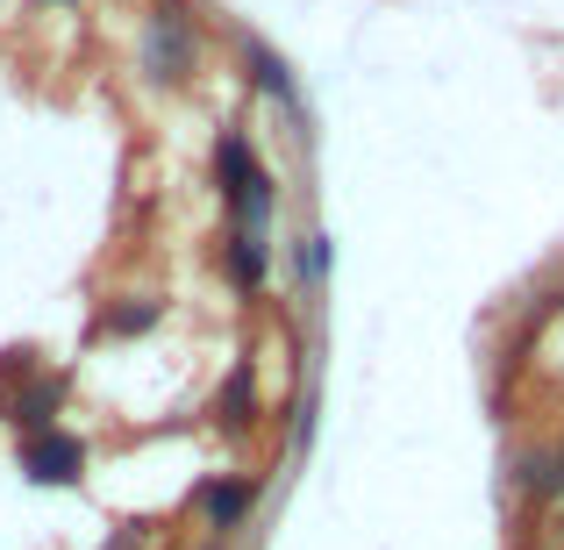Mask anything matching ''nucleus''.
<instances>
[{
    "mask_svg": "<svg viewBox=\"0 0 564 550\" xmlns=\"http://www.w3.org/2000/svg\"><path fill=\"white\" fill-rule=\"evenodd\" d=\"M215 201H221V222H229V229L272 236L279 180L264 172V158L250 151V129L243 122H221V137H215Z\"/></svg>",
    "mask_w": 564,
    "mask_h": 550,
    "instance_id": "nucleus-1",
    "label": "nucleus"
},
{
    "mask_svg": "<svg viewBox=\"0 0 564 550\" xmlns=\"http://www.w3.org/2000/svg\"><path fill=\"white\" fill-rule=\"evenodd\" d=\"M143 72L172 79V86H186L200 72V22H193L180 0H158L151 29H143Z\"/></svg>",
    "mask_w": 564,
    "mask_h": 550,
    "instance_id": "nucleus-2",
    "label": "nucleus"
},
{
    "mask_svg": "<svg viewBox=\"0 0 564 550\" xmlns=\"http://www.w3.org/2000/svg\"><path fill=\"white\" fill-rule=\"evenodd\" d=\"M22 472L36 486H79L86 479V443L72 436L65 422L43 429V436H22Z\"/></svg>",
    "mask_w": 564,
    "mask_h": 550,
    "instance_id": "nucleus-3",
    "label": "nucleus"
},
{
    "mask_svg": "<svg viewBox=\"0 0 564 550\" xmlns=\"http://www.w3.org/2000/svg\"><path fill=\"white\" fill-rule=\"evenodd\" d=\"M215 265L229 272V287L243 293V301H258V293L272 287V236H258V229H229V222H221Z\"/></svg>",
    "mask_w": 564,
    "mask_h": 550,
    "instance_id": "nucleus-4",
    "label": "nucleus"
},
{
    "mask_svg": "<svg viewBox=\"0 0 564 550\" xmlns=\"http://www.w3.org/2000/svg\"><path fill=\"white\" fill-rule=\"evenodd\" d=\"M0 414L14 422V436H43V429H57V414H65V379H57V371L22 379L14 393H0Z\"/></svg>",
    "mask_w": 564,
    "mask_h": 550,
    "instance_id": "nucleus-5",
    "label": "nucleus"
},
{
    "mask_svg": "<svg viewBox=\"0 0 564 550\" xmlns=\"http://www.w3.org/2000/svg\"><path fill=\"white\" fill-rule=\"evenodd\" d=\"M258 494H264L258 479H207L200 494H193V508H200V522L215 529V537H229V529H243V522H250Z\"/></svg>",
    "mask_w": 564,
    "mask_h": 550,
    "instance_id": "nucleus-6",
    "label": "nucleus"
},
{
    "mask_svg": "<svg viewBox=\"0 0 564 550\" xmlns=\"http://www.w3.org/2000/svg\"><path fill=\"white\" fill-rule=\"evenodd\" d=\"M158 322H165V301H151V293H129V301H108V308H100V336H115V344L151 336Z\"/></svg>",
    "mask_w": 564,
    "mask_h": 550,
    "instance_id": "nucleus-7",
    "label": "nucleus"
},
{
    "mask_svg": "<svg viewBox=\"0 0 564 550\" xmlns=\"http://www.w3.org/2000/svg\"><path fill=\"white\" fill-rule=\"evenodd\" d=\"M215 414L229 429H250V422H258V371H250V358L229 365V379H221V393H215Z\"/></svg>",
    "mask_w": 564,
    "mask_h": 550,
    "instance_id": "nucleus-8",
    "label": "nucleus"
},
{
    "mask_svg": "<svg viewBox=\"0 0 564 550\" xmlns=\"http://www.w3.org/2000/svg\"><path fill=\"white\" fill-rule=\"evenodd\" d=\"M514 486H522V494H536V500H557V494H564V479H557V457H551V451L522 457V465H514Z\"/></svg>",
    "mask_w": 564,
    "mask_h": 550,
    "instance_id": "nucleus-9",
    "label": "nucleus"
},
{
    "mask_svg": "<svg viewBox=\"0 0 564 550\" xmlns=\"http://www.w3.org/2000/svg\"><path fill=\"white\" fill-rule=\"evenodd\" d=\"M36 344H14V351H0V393H14L22 379H36Z\"/></svg>",
    "mask_w": 564,
    "mask_h": 550,
    "instance_id": "nucleus-10",
    "label": "nucleus"
},
{
    "mask_svg": "<svg viewBox=\"0 0 564 550\" xmlns=\"http://www.w3.org/2000/svg\"><path fill=\"white\" fill-rule=\"evenodd\" d=\"M250 79H258L272 100H293V79H286V65H279L272 51H250Z\"/></svg>",
    "mask_w": 564,
    "mask_h": 550,
    "instance_id": "nucleus-11",
    "label": "nucleus"
},
{
    "mask_svg": "<svg viewBox=\"0 0 564 550\" xmlns=\"http://www.w3.org/2000/svg\"><path fill=\"white\" fill-rule=\"evenodd\" d=\"M301 279H307V287H322V279H329V236H322V229L301 236Z\"/></svg>",
    "mask_w": 564,
    "mask_h": 550,
    "instance_id": "nucleus-12",
    "label": "nucleus"
},
{
    "mask_svg": "<svg viewBox=\"0 0 564 550\" xmlns=\"http://www.w3.org/2000/svg\"><path fill=\"white\" fill-rule=\"evenodd\" d=\"M143 543V529H122V537H108V550H137Z\"/></svg>",
    "mask_w": 564,
    "mask_h": 550,
    "instance_id": "nucleus-13",
    "label": "nucleus"
},
{
    "mask_svg": "<svg viewBox=\"0 0 564 550\" xmlns=\"http://www.w3.org/2000/svg\"><path fill=\"white\" fill-rule=\"evenodd\" d=\"M551 457H557V479H564V443H557V451H551Z\"/></svg>",
    "mask_w": 564,
    "mask_h": 550,
    "instance_id": "nucleus-14",
    "label": "nucleus"
},
{
    "mask_svg": "<svg viewBox=\"0 0 564 550\" xmlns=\"http://www.w3.org/2000/svg\"><path fill=\"white\" fill-rule=\"evenodd\" d=\"M51 8H79V0H51Z\"/></svg>",
    "mask_w": 564,
    "mask_h": 550,
    "instance_id": "nucleus-15",
    "label": "nucleus"
},
{
    "mask_svg": "<svg viewBox=\"0 0 564 550\" xmlns=\"http://www.w3.org/2000/svg\"><path fill=\"white\" fill-rule=\"evenodd\" d=\"M207 550H221V543H207Z\"/></svg>",
    "mask_w": 564,
    "mask_h": 550,
    "instance_id": "nucleus-16",
    "label": "nucleus"
}]
</instances>
